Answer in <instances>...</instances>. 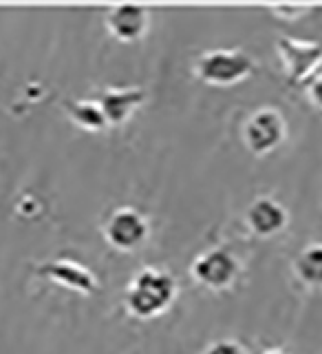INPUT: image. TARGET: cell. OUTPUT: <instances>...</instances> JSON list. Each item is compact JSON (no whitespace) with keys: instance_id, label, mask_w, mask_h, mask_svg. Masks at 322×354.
I'll use <instances>...</instances> for the list:
<instances>
[{"instance_id":"7c38bea8","label":"cell","mask_w":322,"mask_h":354,"mask_svg":"<svg viewBox=\"0 0 322 354\" xmlns=\"http://www.w3.org/2000/svg\"><path fill=\"white\" fill-rule=\"evenodd\" d=\"M62 109H64V113L69 115V120L73 122V124L84 129V131L99 133V131H106L110 127L102 106H99V102L95 97L62 100Z\"/></svg>"},{"instance_id":"8fae6325","label":"cell","mask_w":322,"mask_h":354,"mask_svg":"<svg viewBox=\"0 0 322 354\" xmlns=\"http://www.w3.org/2000/svg\"><path fill=\"white\" fill-rule=\"evenodd\" d=\"M292 272L307 290H322V241H309L294 254Z\"/></svg>"},{"instance_id":"6da1fadb","label":"cell","mask_w":322,"mask_h":354,"mask_svg":"<svg viewBox=\"0 0 322 354\" xmlns=\"http://www.w3.org/2000/svg\"><path fill=\"white\" fill-rule=\"evenodd\" d=\"M179 295L177 277L161 266H143L130 277L124 290L128 315L137 319H154L163 315Z\"/></svg>"},{"instance_id":"2e32d148","label":"cell","mask_w":322,"mask_h":354,"mask_svg":"<svg viewBox=\"0 0 322 354\" xmlns=\"http://www.w3.org/2000/svg\"><path fill=\"white\" fill-rule=\"evenodd\" d=\"M261 354H290L285 348H281V346H272V348H265V350H261Z\"/></svg>"},{"instance_id":"7a4b0ae2","label":"cell","mask_w":322,"mask_h":354,"mask_svg":"<svg viewBox=\"0 0 322 354\" xmlns=\"http://www.w3.org/2000/svg\"><path fill=\"white\" fill-rule=\"evenodd\" d=\"M256 69V60L245 49H208L192 62V71L201 82L212 86H232L245 80Z\"/></svg>"},{"instance_id":"9c48e42d","label":"cell","mask_w":322,"mask_h":354,"mask_svg":"<svg viewBox=\"0 0 322 354\" xmlns=\"http://www.w3.org/2000/svg\"><path fill=\"white\" fill-rule=\"evenodd\" d=\"M36 274L58 286L71 288V290H77L82 295H93L97 290V277L93 274V270L69 257L40 261L36 266Z\"/></svg>"},{"instance_id":"277c9868","label":"cell","mask_w":322,"mask_h":354,"mask_svg":"<svg viewBox=\"0 0 322 354\" xmlns=\"http://www.w3.org/2000/svg\"><path fill=\"white\" fill-rule=\"evenodd\" d=\"M241 261L230 246H210L190 263V277L208 290H225L239 279Z\"/></svg>"},{"instance_id":"52a82bcc","label":"cell","mask_w":322,"mask_h":354,"mask_svg":"<svg viewBox=\"0 0 322 354\" xmlns=\"http://www.w3.org/2000/svg\"><path fill=\"white\" fill-rule=\"evenodd\" d=\"M243 221H245L248 230L254 237L270 239L287 228V224H290V210L274 195H256L248 204Z\"/></svg>"},{"instance_id":"30bf717a","label":"cell","mask_w":322,"mask_h":354,"mask_svg":"<svg viewBox=\"0 0 322 354\" xmlns=\"http://www.w3.org/2000/svg\"><path fill=\"white\" fill-rule=\"evenodd\" d=\"M95 100L102 106L110 127H121L130 120V115L143 104L146 88L141 86H106Z\"/></svg>"},{"instance_id":"5b68a950","label":"cell","mask_w":322,"mask_h":354,"mask_svg":"<svg viewBox=\"0 0 322 354\" xmlns=\"http://www.w3.org/2000/svg\"><path fill=\"white\" fill-rule=\"evenodd\" d=\"M241 136L254 155H268L287 140V118L272 104L259 106L243 122Z\"/></svg>"},{"instance_id":"ba28073f","label":"cell","mask_w":322,"mask_h":354,"mask_svg":"<svg viewBox=\"0 0 322 354\" xmlns=\"http://www.w3.org/2000/svg\"><path fill=\"white\" fill-rule=\"evenodd\" d=\"M104 25L119 42H135L146 36L150 25V9L141 3H115L106 9Z\"/></svg>"},{"instance_id":"8992f818","label":"cell","mask_w":322,"mask_h":354,"mask_svg":"<svg viewBox=\"0 0 322 354\" xmlns=\"http://www.w3.org/2000/svg\"><path fill=\"white\" fill-rule=\"evenodd\" d=\"M276 51L285 64L287 77L294 84L309 82L322 69V42L318 40L279 36L276 38Z\"/></svg>"},{"instance_id":"3957f363","label":"cell","mask_w":322,"mask_h":354,"mask_svg":"<svg viewBox=\"0 0 322 354\" xmlns=\"http://www.w3.org/2000/svg\"><path fill=\"white\" fill-rule=\"evenodd\" d=\"M102 235L119 252H135L150 237V219L135 206H117L106 215Z\"/></svg>"},{"instance_id":"5bb4252c","label":"cell","mask_w":322,"mask_h":354,"mask_svg":"<svg viewBox=\"0 0 322 354\" xmlns=\"http://www.w3.org/2000/svg\"><path fill=\"white\" fill-rule=\"evenodd\" d=\"M270 9L276 11L281 18L296 20V18H301L305 11H309V5H290V3H285V5H270Z\"/></svg>"},{"instance_id":"4fadbf2b","label":"cell","mask_w":322,"mask_h":354,"mask_svg":"<svg viewBox=\"0 0 322 354\" xmlns=\"http://www.w3.org/2000/svg\"><path fill=\"white\" fill-rule=\"evenodd\" d=\"M201 354H248V350L243 348L237 339L221 337V339H214L212 343H208Z\"/></svg>"},{"instance_id":"9a60e30c","label":"cell","mask_w":322,"mask_h":354,"mask_svg":"<svg viewBox=\"0 0 322 354\" xmlns=\"http://www.w3.org/2000/svg\"><path fill=\"white\" fill-rule=\"evenodd\" d=\"M307 95L322 111V69L307 82Z\"/></svg>"}]
</instances>
